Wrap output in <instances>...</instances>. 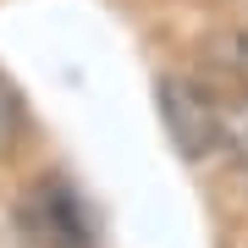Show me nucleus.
<instances>
[{"label":"nucleus","instance_id":"f257e3e1","mask_svg":"<svg viewBox=\"0 0 248 248\" xmlns=\"http://www.w3.org/2000/svg\"><path fill=\"white\" fill-rule=\"evenodd\" d=\"M155 105H160V122H166L182 160H204V155L226 149V110L215 105V94L204 83L182 78V72H166L155 83Z\"/></svg>","mask_w":248,"mask_h":248},{"label":"nucleus","instance_id":"20e7f679","mask_svg":"<svg viewBox=\"0 0 248 248\" xmlns=\"http://www.w3.org/2000/svg\"><path fill=\"white\" fill-rule=\"evenodd\" d=\"M226 149H232L237 166H248V94L226 110Z\"/></svg>","mask_w":248,"mask_h":248},{"label":"nucleus","instance_id":"7ed1b4c3","mask_svg":"<svg viewBox=\"0 0 248 248\" xmlns=\"http://www.w3.org/2000/svg\"><path fill=\"white\" fill-rule=\"evenodd\" d=\"M204 55H210V66L221 72V78H248V28H215L210 39H204Z\"/></svg>","mask_w":248,"mask_h":248},{"label":"nucleus","instance_id":"f03ea898","mask_svg":"<svg viewBox=\"0 0 248 248\" xmlns=\"http://www.w3.org/2000/svg\"><path fill=\"white\" fill-rule=\"evenodd\" d=\"M17 232L33 248H94V221L66 177H39L17 199Z\"/></svg>","mask_w":248,"mask_h":248},{"label":"nucleus","instance_id":"39448f33","mask_svg":"<svg viewBox=\"0 0 248 248\" xmlns=\"http://www.w3.org/2000/svg\"><path fill=\"white\" fill-rule=\"evenodd\" d=\"M17 133V94L6 89V78H0V143Z\"/></svg>","mask_w":248,"mask_h":248}]
</instances>
